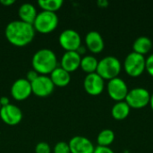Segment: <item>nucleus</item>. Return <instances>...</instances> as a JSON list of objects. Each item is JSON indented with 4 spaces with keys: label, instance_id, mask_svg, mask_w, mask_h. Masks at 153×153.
Returning a JSON list of instances; mask_svg holds the SVG:
<instances>
[{
    "label": "nucleus",
    "instance_id": "f257e3e1",
    "mask_svg": "<svg viewBox=\"0 0 153 153\" xmlns=\"http://www.w3.org/2000/svg\"><path fill=\"white\" fill-rule=\"evenodd\" d=\"M35 30L32 24L21 20L10 22L4 30V36L13 46L22 48L29 45L35 37Z\"/></svg>",
    "mask_w": 153,
    "mask_h": 153
},
{
    "label": "nucleus",
    "instance_id": "c85d7f7f",
    "mask_svg": "<svg viewBox=\"0 0 153 153\" xmlns=\"http://www.w3.org/2000/svg\"><path fill=\"white\" fill-rule=\"evenodd\" d=\"M15 3L14 0H0V4L5 6H10Z\"/></svg>",
    "mask_w": 153,
    "mask_h": 153
},
{
    "label": "nucleus",
    "instance_id": "473e14b6",
    "mask_svg": "<svg viewBox=\"0 0 153 153\" xmlns=\"http://www.w3.org/2000/svg\"><path fill=\"white\" fill-rule=\"evenodd\" d=\"M0 108H1V104H0Z\"/></svg>",
    "mask_w": 153,
    "mask_h": 153
},
{
    "label": "nucleus",
    "instance_id": "f03ea898",
    "mask_svg": "<svg viewBox=\"0 0 153 153\" xmlns=\"http://www.w3.org/2000/svg\"><path fill=\"white\" fill-rule=\"evenodd\" d=\"M31 65L39 75H48L58 66V59L52 49L41 48L32 56Z\"/></svg>",
    "mask_w": 153,
    "mask_h": 153
},
{
    "label": "nucleus",
    "instance_id": "2eb2a0df",
    "mask_svg": "<svg viewBox=\"0 0 153 153\" xmlns=\"http://www.w3.org/2000/svg\"><path fill=\"white\" fill-rule=\"evenodd\" d=\"M86 48L93 54H99L102 52L105 47L104 39L101 34L96 30L89 31L85 36Z\"/></svg>",
    "mask_w": 153,
    "mask_h": 153
},
{
    "label": "nucleus",
    "instance_id": "2f4dec72",
    "mask_svg": "<svg viewBox=\"0 0 153 153\" xmlns=\"http://www.w3.org/2000/svg\"><path fill=\"white\" fill-rule=\"evenodd\" d=\"M150 106H151V108L153 110V93L151 94V99H150Z\"/></svg>",
    "mask_w": 153,
    "mask_h": 153
},
{
    "label": "nucleus",
    "instance_id": "a211bd4d",
    "mask_svg": "<svg viewBox=\"0 0 153 153\" xmlns=\"http://www.w3.org/2000/svg\"><path fill=\"white\" fill-rule=\"evenodd\" d=\"M152 48V41L147 36H140L133 43L134 52L141 54L143 56L149 53Z\"/></svg>",
    "mask_w": 153,
    "mask_h": 153
},
{
    "label": "nucleus",
    "instance_id": "0eeeda50",
    "mask_svg": "<svg viewBox=\"0 0 153 153\" xmlns=\"http://www.w3.org/2000/svg\"><path fill=\"white\" fill-rule=\"evenodd\" d=\"M59 45L65 51H77L82 46V38L74 29L64 30L58 37Z\"/></svg>",
    "mask_w": 153,
    "mask_h": 153
},
{
    "label": "nucleus",
    "instance_id": "20e7f679",
    "mask_svg": "<svg viewBox=\"0 0 153 153\" xmlns=\"http://www.w3.org/2000/svg\"><path fill=\"white\" fill-rule=\"evenodd\" d=\"M58 22V16L56 13L41 11L38 13L32 26L35 31L42 34H48L56 29Z\"/></svg>",
    "mask_w": 153,
    "mask_h": 153
},
{
    "label": "nucleus",
    "instance_id": "412c9836",
    "mask_svg": "<svg viewBox=\"0 0 153 153\" xmlns=\"http://www.w3.org/2000/svg\"><path fill=\"white\" fill-rule=\"evenodd\" d=\"M115 133L111 129H103L100 131L97 136V143L98 146L109 147L113 142L115 141Z\"/></svg>",
    "mask_w": 153,
    "mask_h": 153
},
{
    "label": "nucleus",
    "instance_id": "6ab92c4d",
    "mask_svg": "<svg viewBox=\"0 0 153 153\" xmlns=\"http://www.w3.org/2000/svg\"><path fill=\"white\" fill-rule=\"evenodd\" d=\"M131 111V108L125 101H117L111 108V115L116 120H124L126 119Z\"/></svg>",
    "mask_w": 153,
    "mask_h": 153
},
{
    "label": "nucleus",
    "instance_id": "c756f323",
    "mask_svg": "<svg viewBox=\"0 0 153 153\" xmlns=\"http://www.w3.org/2000/svg\"><path fill=\"white\" fill-rule=\"evenodd\" d=\"M97 4L101 8H105V7H107L108 5V2L107 0H99L97 2Z\"/></svg>",
    "mask_w": 153,
    "mask_h": 153
},
{
    "label": "nucleus",
    "instance_id": "b1692460",
    "mask_svg": "<svg viewBox=\"0 0 153 153\" xmlns=\"http://www.w3.org/2000/svg\"><path fill=\"white\" fill-rule=\"evenodd\" d=\"M52 149L46 142H40L35 146V153H51Z\"/></svg>",
    "mask_w": 153,
    "mask_h": 153
},
{
    "label": "nucleus",
    "instance_id": "6e6552de",
    "mask_svg": "<svg viewBox=\"0 0 153 153\" xmlns=\"http://www.w3.org/2000/svg\"><path fill=\"white\" fill-rule=\"evenodd\" d=\"M107 91L108 96L117 102L126 100L129 90L126 82L122 78L116 77L108 82Z\"/></svg>",
    "mask_w": 153,
    "mask_h": 153
},
{
    "label": "nucleus",
    "instance_id": "39448f33",
    "mask_svg": "<svg viewBox=\"0 0 153 153\" xmlns=\"http://www.w3.org/2000/svg\"><path fill=\"white\" fill-rule=\"evenodd\" d=\"M145 62L146 58L144 56L132 51L124 61L125 71L132 77H138L145 71Z\"/></svg>",
    "mask_w": 153,
    "mask_h": 153
},
{
    "label": "nucleus",
    "instance_id": "393cba45",
    "mask_svg": "<svg viewBox=\"0 0 153 153\" xmlns=\"http://www.w3.org/2000/svg\"><path fill=\"white\" fill-rule=\"evenodd\" d=\"M145 70L148 72V74L153 77V54L150 55L146 58L145 62Z\"/></svg>",
    "mask_w": 153,
    "mask_h": 153
},
{
    "label": "nucleus",
    "instance_id": "4468645a",
    "mask_svg": "<svg viewBox=\"0 0 153 153\" xmlns=\"http://www.w3.org/2000/svg\"><path fill=\"white\" fill-rule=\"evenodd\" d=\"M81 59L82 56L77 51H65L61 56L59 66L71 74L80 67Z\"/></svg>",
    "mask_w": 153,
    "mask_h": 153
},
{
    "label": "nucleus",
    "instance_id": "5701e85b",
    "mask_svg": "<svg viewBox=\"0 0 153 153\" xmlns=\"http://www.w3.org/2000/svg\"><path fill=\"white\" fill-rule=\"evenodd\" d=\"M53 153H71L69 143L66 142H58L55 144L53 150Z\"/></svg>",
    "mask_w": 153,
    "mask_h": 153
},
{
    "label": "nucleus",
    "instance_id": "9b49d317",
    "mask_svg": "<svg viewBox=\"0 0 153 153\" xmlns=\"http://www.w3.org/2000/svg\"><path fill=\"white\" fill-rule=\"evenodd\" d=\"M105 87V80L97 73L86 74L83 80V88L85 91L91 96L100 95Z\"/></svg>",
    "mask_w": 153,
    "mask_h": 153
},
{
    "label": "nucleus",
    "instance_id": "423d86ee",
    "mask_svg": "<svg viewBox=\"0 0 153 153\" xmlns=\"http://www.w3.org/2000/svg\"><path fill=\"white\" fill-rule=\"evenodd\" d=\"M151 93L147 89L143 87H136L128 91L125 101L129 105L131 108L140 109L149 105Z\"/></svg>",
    "mask_w": 153,
    "mask_h": 153
},
{
    "label": "nucleus",
    "instance_id": "ddd939ff",
    "mask_svg": "<svg viewBox=\"0 0 153 153\" xmlns=\"http://www.w3.org/2000/svg\"><path fill=\"white\" fill-rule=\"evenodd\" d=\"M68 143L71 153H93L95 149L91 141L82 135L74 136Z\"/></svg>",
    "mask_w": 153,
    "mask_h": 153
},
{
    "label": "nucleus",
    "instance_id": "7ed1b4c3",
    "mask_svg": "<svg viewBox=\"0 0 153 153\" xmlns=\"http://www.w3.org/2000/svg\"><path fill=\"white\" fill-rule=\"evenodd\" d=\"M122 69L119 59L114 56H107L100 59L98 64L96 73L104 80H111L118 77Z\"/></svg>",
    "mask_w": 153,
    "mask_h": 153
},
{
    "label": "nucleus",
    "instance_id": "aec40b11",
    "mask_svg": "<svg viewBox=\"0 0 153 153\" xmlns=\"http://www.w3.org/2000/svg\"><path fill=\"white\" fill-rule=\"evenodd\" d=\"M98 64H99V60L94 56L86 55L82 57L80 67L84 73L89 74L96 73Z\"/></svg>",
    "mask_w": 153,
    "mask_h": 153
},
{
    "label": "nucleus",
    "instance_id": "cd10ccee",
    "mask_svg": "<svg viewBox=\"0 0 153 153\" xmlns=\"http://www.w3.org/2000/svg\"><path fill=\"white\" fill-rule=\"evenodd\" d=\"M0 104H1V107H4V106H7L10 104V100L7 97L5 96H3V97H0Z\"/></svg>",
    "mask_w": 153,
    "mask_h": 153
},
{
    "label": "nucleus",
    "instance_id": "9d476101",
    "mask_svg": "<svg viewBox=\"0 0 153 153\" xmlns=\"http://www.w3.org/2000/svg\"><path fill=\"white\" fill-rule=\"evenodd\" d=\"M10 93L17 101L25 100L32 94L31 84L26 78H19L12 84Z\"/></svg>",
    "mask_w": 153,
    "mask_h": 153
},
{
    "label": "nucleus",
    "instance_id": "4be33fe9",
    "mask_svg": "<svg viewBox=\"0 0 153 153\" xmlns=\"http://www.w3.org/2000/svg\"><path fill=\"white\" fill-rule=\"evenodd\" d=\"M64 2L62 0H39L38 1V5L42 11H47V12H52L56 13L58 11Z\"/></svg>",
    "mask_w": 153,
    "mask_h": 153
},
{
    "label": "nucleus",
    "instance_id": "f8f14e48",
    "mask_svg": "<svg viewBox=\"0 0 153 153\" xmlns=\"http://www.w3.org/2000/svg\"><path fill=\"white\" fill-rule=\"evenodd\" d=\"M0 118L5 125L16 126L22 119V111L16 105L10 103L7 106L1 107Z\"/></svg>",
    "mask_w": 153,
    "mask_h": 153
},
{
    "label": "nucleus",
    "instance_id": "dca6fc26",
    "mask_svg": "<svg viewBox=\"0 0 153 153\" xmlns=\"http://www.w3.org/2000/svg\"><path fill=\"white\" fill-rule=\"evenodd\" d=\"M37 14H38L37 8L35 7L34 4L30 3H24L21 4L18 9V16L20 20L26 23L33 24L37 17Z\"/></svg>",
    "mask_w": 153,
    "mask_h": 153
},
{
    "label": "nucleus",
    "instance_id": "1a4fd4ad",
    "mask_svg": "<svg viewBox=\"0 0 153 153\" xmlns=\"http://www.w3.org/2000/svg\"><path fill=\"white\" fill-rule=\"evenodd\" d=\"M32 94L39 98H45L51 95L55 90V85L48 75H39L30 82Z\"/></svg>",
    "mask_w": 153,
    "mask_h": 153
},
{
    "label": "nucleus",
    "instance_id": "7c9ffc66",
    "mask_svg": "<svg viewBox=\"0 0 153 153\" xmlns=\"http://www.w3.org/2000/svg\"><path fill=\"white\" fill-rule=\"evenodd\" d=\"M85 51H86V48H85V47H83L82 45V46L77 49V52H78L81 56H82V54H84V53H85Z\"/></svg>",
    "mask_w": 153,
    "mask_h": 153
},
{
    "label": "nucleus",
    "instance_id": "f3484780",
    "mask_svg": "<svg viewBox=\"0 0 153 153\" xmlns=\"http://www.w3.org/2000/svg\"><path fill=\"white\" fill-rule=\"evenodd\" d=\"M49 77L54 83L55 87H65L67 86L71 82V74L63 69L60 66H57L50 74Z\"/></svg>",
    "mask_w": 153,
    "mask_h": 153
},
{
    "label": "nucleus",
    "instance_id": "a878e982",
    "mask_svg": "<svg viewBox=\"0 0 153 153\" xmlns=\"http://www.w3.org/2000/svg\"><path fill=\"white\" fill-rule=\"evenodd\" d=\"M93 153H115L114 151L109 147H103V146H97L94 149Z\"/></svg>",
    "mask_w": 153,
    "mask_h": 153
},
{
    "label": "nucleus",
    "instance_id": "bb28decb",
    "mask_svg": "<svg viewBox=\"0 0 153 153\" xmlns=\"http://www.w3.org/2000/svg\"><path fill=\"white\" fill-rule=\"evenodd\" d=\"M39 75V74L35 70L31 69V70H30V71L26 74V79H27L30 82H33Z\"/></svg>",
    "mask_w": 153,
    "mask_h": 153
}]
</instances>
